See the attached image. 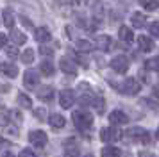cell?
<instances>
[{
	"label": "cell",
	"mask_w": 159,
	"mask_h": 157,
	"mask_svg": "<svg viewBox=\"0 0 159 157\" xmlns=\"http://www.w3.org/2000/svg\"><path fill=\"white\" fill-rule=\"evenodd\" d=\"M20 157H38V155H36V154H34L30 148H23L22 154H20Z\"/></svg>",
	"instance_id": "34"
},
{
	"label": "cell",
	"mask_w": 159,
	"mask_h": 157,
	"mask_svg": "<svg viewBox=\"0 0 159 157\" xmlns=\"http://www.w3.org/2000/svg\"><path fill=\"white\" fill-rule=\"evenodd\" d=\"M120 91L125 93V95H138V93L141 91V84L138 82L136 78H125L123 80V84L120 86Z\"/></svg>",
	"instance_id": "3"
},
{
	"label": "cell",
	"mask_w": 159,
	"mask_h": 157,
	"mask_svg": "<svg viewBox=\"0 0 159 157\" xmlns=\"http://www.w3.org/2000/svg\"><path fill=\"white\" fill-rule=\"evenodd\" d=\"M6 43H7V38L0 32V48H4V47H6Z\"/></svg>",
	"instance_id": "35"
},
{
	"label": "cell",
	"mask_w": 159,
	"mask_h": 157,
	"mask_svg": "<svg viewBox=\"0 0 159 157\" xmlns=\"http://www.w3.org/2000/svg\"><path fill=\"white\" fill-rule=\"evenodd\" d=\"M73 102H75V93L72 89H65V91H61L59 95V104L63 109H70L73 105Z\"/></svg>",
	"instance_id": "7"
},
{
	"label": "cell",
	"mask_w": 159,
	"mask_h": 157,
	"mask_svg": "<svg viewBox=\"0 0 159 157\" xmlns=\"http://www.w3.org/2000/svg\"><path fill=\"white\" fill-rule=\"evenodd\" d=\"M41 54H45V56L48 54V56H50V54H52V50H50V48H45V47H41Z\"/></svg>",
	"instance_id": "38"
},
{
	"label": "cell",
	"mask_w": 159,
	"mask_h": 157,
	"mask_svg": "<svg viewBox=\"0 0 159 157\" xmlns=\"http://www.w3.org/2000/svg\"><path fill=\"white\" fill-rule=\"evenodd\" d=\"M79 102L82 104V105H93V104H95V96L91 95V91H88V93H84V95L79 98Z\"/></svg>",
	"instance_id": "27"
},
{
	"label": "cell",
	"mask_w": 159,
	"mask_h": 157,
	"mask_svg": "<svg viewBox=\"0 0 159 157\" xmlns=\"http://www.w3.org/2000/svg\"><path fill=\"white\" fill-rule=\"evenodd\" d=\"M11 39L15 41V45H23V43L27 41V36L20 32V30H15V29H11Z\"/></svg>",
	"instance_id": "22"
},
{
	"label": "cell",
	"mask_w": 159,
	"mask_h": 157,
	"mask_svg": "<svg viewBox=\"0 0 159 157\" xmlns=\"http://www.w3.org/2000/svg\"><path fill=\"white\" fill-rule=\"evenodd\" d=\"M0 91H4V93H7V91H9V86H7V84H4V86L0 84Z\"/></svg>",
	"instance_id": "39"
},
{
	"label": "cell",
	"mask_w": 159,
	"mask_h": 157,
	"mask_svg": "<svg viewBox=\"0 0 159 157\" xmlns=\"http://www.w3.org/2000/svg\"><path fill=\"white\" fill-rule=\"evenodd\" d=\"M138 45H139V48L143 50V52L154 50V41H152L150 38H147V36H139L138 38Z\"/></svg>",
	"instance_id": "18"
},
{
	"label": "cell",
	"mask_w": 159,
	"mask_h": 157,
	"mask_svg": "<svg viewBox=\"0 0 159 157\" xmlns=\"http://www.w3.org/2000/svg\"><path fill=\"white\" fill-rule=\"evenodd\" d=\"M72 120L79 130H88V128L93 125V116L89 113H86V111H75L72 114Z\"/></svg>",
	"instance_id": "1"
},
{
	"label": "cell",
	"mask_w": 159,
	"mask_h": 157,
	"mask_svg": "<svg viewBox=\"0 0 159 157\" xmlns=\"http://www.w3.org/2000/svg\"><path fill=\"white\" fill-rule=\"evenodd\" d=\"M84 157H93V155H91V154H88V155H84Z\"/></svg>",
	"instance_id": "41"
},
{
	"label": "cell",
	"mask_w": 159,
	"mask_h": 157,
	"mask_svg": "<svg viewBox=\"0 0 159 157\" xmlns=\"http://www.w3.org/2000/svg\"><path fill=\"white\" fill-rule=\"evenodd\" d=\"M13 118H15L16 121H22V114L18 113V111H13Z\"/></svg>",
	"instance_id": "37"
},
{
	"label": "cell",
	"mask_w": 159,
	"mask_h": 157,
	"mask_svg": "<svg viewBox=\"0 0 159 157\" xmlns=\"http://www.w3.org/2000/svg\"><path fill=\"white\" fill-rule=\"evenodd\" d=\"M34 114H36L38 116V120H47V111H45V109H36V111H34Z\"/></svg>",
	"instance_id": "31"
},
{
	"label": "cell",
	"mask_w": 159,
	"mask_h": 157,
	"mask_svg": "<svg viewBox=\"0 0 159 157\" xmlns=\"http://www.w3.org/2000/svg\"><path fill=\"white\" fill-rule=\"evenodd\" d=\"M0 73H4L7 77H16L18 75V68L11 63H0Z\"/></svg>",
	"instance_id": "14"
},
{
	"label": "cell",
	"mask_w": 159,
	"mask_h": 157,
	"mask_svg": "<svg viewBox=\"0 0 159 157\" xmlns=\"http://www.w3.org/2000/svg\"><path fill=\"white\" fill-rule=\"evenodd\" d=\"M20 57H22V61H23V63L30 64L32 61H34V50H32V48H27V50H25V52H23V54H22Z\"/></svg>",
	"instance_id": "29"
},
{
	"label": "cell",
	"mask_w": 159,
	"mask_h": 157,
	"mask_svg": "<svg viewBox=\"0 0 159 157\" xmlns=\"http://www.w3.org/2000/svg\"><path fill=\"white\" fill-rule=\"evenodd\" d=\"M118 34H120V39H123L125 43H130L134 39V32H132V29L127 27V25H122L120 30H118Z\"/></svg>",
	"instance_id": "17"
},
{
	"label": "cell",
	"mask_w": 159,
	"mask_h": 157,
	"mask_svg": "<svg viewBox=\"0 0 159 157\" xmlns=\"http://www.w3.org/2000/svg\"><path fill=\"white\" fill-rule=\"evenodd\" d=\"M109 121H111L113 125H125V123L129 121V116L123 113V111H118V109H115L113 113L109 114Z\"/></svg>",
	"instance_id": "10"
},
{
	"label": "cell",
	"mask_w": 159,
	"mask_h": 157,
	"mask_svg": "<svg viewBox=\"0 0 159 157\" xmlns=\"http://www.w3.org/2000/svg\"><path fill=\"white\" fill-rule=\"evenodd\" d=\"M38 98L43 100V102H50L54 98V89H52L50 86H47V87H41L39 91H38Z\"/></svg>",
	"instance_id": "20"
},
{
	"label": "cell",
	"mask_w": 159,
	"mask_h": 157,
	"mask_svg": "<svg viewBox=\"0 0 159 157\" xmlns=\"http://www.w3.org/2000/svg\"><path fill=\"white\" fill-rule=\"evenodd\" d=\"M130 23H132V27H136V29H143L145 25H147V14L141 13V11L132 13V16H130Z\"/></svg>",
	"instance_id": "12"
},
{
	"label": "cell",
	"mask_w": 159,
	"mask_h": 157,
	"mask_svg": "<svg viewBox=\"0 0 159 157\" xmlns=\"http://www.w3.org/2000/svg\"><path fill=\"white\" fill-rule=\"evenodd\" d=\"M59 68H61V71H65L68 75H75L77 73V63L72 61L70 57H61L59 59Z\"/></svg>",
	"instance_id": "6"
},
{
	"label": "cell",
	"mask_w": 159,
	"mask_h": 157,
	"mask_svg": "<svg viewBox=\"0 0 159 157\" xmlns=\"http://www.w3.org/2000/svg\"><path fill=\"white\" fill-rule=\"evenodd\" d=\"M6 145H9V143L6 141V139H2V137H0V148H2V146H6Z\"/></svg>",
	"instance_id": "40"
},
{
	"label": "cell",
	"mask_w": 159,
	"mask_h": 157,
	"mask_svg": "<svg viewBox=\"0 0 159 157\" xmlns=\"http://www.w3.org/2000/svg\"><path fill=\"white\" fill-rule=\"evenodd\" d=\"M29 141L32 143L34 146H38V148H43L45 145L48 143V136H47V132H43V130H30Z\"/></svg>",
	"instance_id": "4"
},
{
	"label": "cell",
	"mask_w": 159,
	"mask_h": 157,
	"mask_svg": "<svg viewBox=\"0 0 159 157\" xmlns=\"http://www.w3.org/2000/svg\"><path fill=\"white\" fill-rule=\"evenodd\" d=\"M23 84H25V87H29V89L36 87L39 84V75L34 70H27L25 75H23Z\"/></svg>",
	"instance_id": "9"
},
{
	"label": "cell",
	"mask_w": 159,
	"mask_h": 157,
	"mask_svg": "<svg viewBox=\"0 0 159 157\" xmlns=\"http://www.w3.org/2000/svg\"><path fill=\"white\" fill-rule=\"evenodd\" d=\"M100 155L102 157H120L122 152L116 148V146H111V145H109V146H104V148H102Z\"/></svg>",
	"instance_id": "21"
},
{
	"label": "cell",
	"mask_w": 159,
	"mask_h": 157,
	"mask_svg": "<svg viewBox=\"0 0 159 157\" xmlns=\"http://www.w3.org/2000/svg\"><path fill=\"white\" fill-rule=\"evenodd\" d=\"M34 38H36V41L39 43H47V41H50V30L47 27H38L36 30H34Z\"/></svg>",
	"instance_id": "13"
},
{
	"label": "cell",
	"mask_w": 159,
	"mask_h": 157,
	"mask_svg": "<svg viewBox=\"0 0 159 157\" xmlns=\"http://www.w3.org/2000/svg\"><path fill=\"white\" fill-rule=\"evenodd\" d=\"M145 68L152 71H157L159 70V57H152V59H147L145 63Z\"/></svg>",
	"instance_id": "28"
},
{
	"label": "cell",
	"mask_w": 159,
	"mask_h": 157,
	"mask_svg": "<svg viewBox=\"0 0 159 157\" xmlns=\"http://www.w3.org/2000/svg\"><path fill=\"white\" fill-rule=\"evenodd\" d=\"M95 47L98 50H109L111 48V38L109 36H98L97 39H95Z\"/></svg>",
	"instance_id": "16"
},
{
	"label": "cell",
	"mask_w": 159,
	"mask_h": 157,
	"mask_svg": "<svg viewBox=\"0 0 159 157\" xmlns=\"http://www.w3.org/2000/svg\"><path fill=\"white\" fill-rule=\"evenodd\" d=\"M111 68L116 71V73H125L129 70V59L125 56H116L111 59Z\"/></svg>",
	"instance_id": "5"
},
{
	"label": "cell",
	"mask_w": 159,
	"mask_h": 157,
	"mask_svg": "<svg viewBox=\"0 0 159 157\" xmlns=\"http://www.w3.org/2000/svg\"><path fill=\"white\" fill-rule=\"evenodd\" d=\"M6 157H15V155H11V154H7V155H6Z\"/></svg>",
	"instance_id": "42"
},
{
	"label": "cell",
	"mask_w": 159,
	"mask_h": 157,
	"mask_svg": "<svg viewBox=\"0 0 159 157\" xmlns=\"http://www.w3.org/2000/svg\"><path fill=\"white\" fill-rule=\"evenodd\" d=\"M7 125H9V116L0 113V127H7Z\"/></svg>",
	"instance_id": "32"
},
{
	"label": "cell",
	"mask_w": 159,
	"mask_h": 157,
	"mask_svg": "<svg viewBox=\"0 0 159 157\" xmlns=\"http://www.w3.org/2000/svg\"><path fill=\"white\" fill-rule=\"evenodd\" d=\"M6 50H7V56H9V57H18V54H20L16 47H7Z\"/></svg>",
	"instance_id": "33"
},
{
	"label": "cell",
	"mask_w": 159,
	"mask_h": 157,
	"mask_svg": "<svg viewBox=\"0 0 159 157\" xmlns=\"http://www.w3.org/2000/svg\"><path fill=\"white\" fill-rule=\"evenodd\" d=\"M118 130L113 127H106V128H102L100 130V139L102 141H106V143H113L115 139H118Z\"/></svg>",
	"instance_id": "11"
},
{
	"label": "cell",
	"mask_w": 159,
	"mask_h": 157,
	"mask_svg": "<svg viewBox=\"0 0 159 157\" xmlns=\"http://www.w3.org/2000/svg\"><path fill=\"white\" fill-rule=\"evenodd\" d=\"M139 4H141V7L147 9V11H156L159 7L157 0H139Z\"/></svg>",
	"instance_id": "26"
},
{
	"label": "cell",
	"mask_w": 159,
	"mask_h": 157,
	"mask_svg": "<svg viewBox=\"0 0 159 157\" xmlns=\"http://www.w3.org/2000/svg\"><path fill=\"white\" fill-rule=\"evenodd\" d=\"M16 100H18V104H20L22 107H25V109H32V100H30L25 93H18Z\"/></svg>",
	"instance_id": "24"
},
{
	"label": "cell",
	"mask_w": 159,
	"mask_h": 157,
	"mask_svg": "<svg viewBox=\"0 0 159 157\" xmlns=\"http://www.w3.org/2000/svg\"><path fill=\"white\" fill-rule=\"evenodd\" d=\"M75 47L79 50H86V52L95 48V45L91 41H88V39H77V41H75Z\"/></svg>",
	"instance_id": "25"
},
{
	"label": "cell",
	"mask_w": 159,
	"mask_h": 157,
	"mask_svg": "<svg viewBox=\"0 0 159 157\" xmlns=\"http://www.w3.org/2000/svg\"><path fill=\"white\" fill-rule=\"evenodd\" d=\"M39 70H41V73L43 75H47V77H52L54 75V64L47 59V61H43V63L39 64Z\"/></svg>",
	"instance_id": "23"
},
{
	"label": "cell",
	"mask_w": 159,
	"mask_h": 157,
	"mask_svg": "<svg viewBox=\"0 0 159 157\" xmlns=\"http://www.w3.org/2000/svg\"><path fill=\"white\" fill-rule=\"evenodd\" d=\"M157 25H159L157 21H152V23H150V34L154 36V38H157V36H159V27H157Z\"/></svg>",
	"instance_id": "30"
},
{
	"label": "cell",
	"mask_w": 159,
	"mask_h": 157,
	"mask_svg": "<svg viewBox=\"0 0 159 157\" xmlns=\"http://www.w3.org/2000/svg\"><path fill=\"white\" fill-rule=\"evenodd\" d=\"M125 136H127L129 139H132V141L143 143V145H148V141H150L148 130H145V128H141V127H132V128H129V130L125 132Z\"/></svg>",
	"instance_id": "2"
},
{
	"label": "cell",
	"mask_w": 159,
	"mask_h": 157,
	"mask_svg": "<svg viewBox=\"0 0 159 157\" xmlns=\"http://www.w3.org/2000/svg\"><path fill=\"white\" fill-rule=\"evenodd\" d=\"M2 20H4V25L7 29L15 27V14H13L11 9H4V11H2Z\"/></svg>",
	"instance_id": "19"
},
{
	"label": "cell",
	"mask_w": 159,
	"mask_h": 157,
	"mask_svg": "<svg viewBox=\"0 0 159 157\" xmlns=\"http://www.w3.org/2000/svg\"><path fill=\"white\" fill-rule=\"evenodd\" d=\"M79 154H80L79 143L75 141L73 137H70V139L65 143V157H79Z\"/></svg>",
	"instance_id": "8"
},
{
	"label": "cell",
	"mask_w": 159,
	"mask_h": 157,
	"mask_svg": "<svg viewBox=\"0 0 159 157\" xmlns=\"http://www.w3.org/2000/svg\"><path fill=\"white\" fill-rule=\"evenodd\" d=\"M20 20H22L23 23H25V27H29V29H32V21H30L29 18H25V16H22V18H20Z\"/></svg>",
	"instance_id": "36"
},
{
	"label": "cell",
	"mask_w": 159,
	"mask_h": 157,
	"mask_svg": "<svg viewBox=\"0 0 159 157\" xmlns=\"http://www.w3.org/2000/svg\"><path fill=\"white\" fill-rule=\"evenodd\" d=\"M48 121H50V125L54 128H63L66 125V120H65V116H61V114L57 113H54L48 116Z\"/></svg>",
	"instance_id": "15"
}]
</instances>
